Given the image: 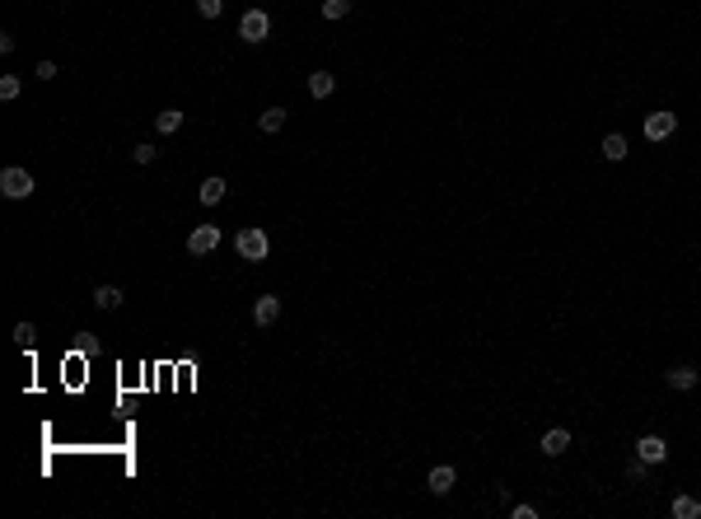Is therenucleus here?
Returning <instances> with one entry per match:
<instances>
[{"instance_id":"nucleus-1","label":"nucleus","mask_w":701,"mask_h":519,"mask_svg":"<svg viewBox=\"0 0 701 519\" xmlns=\"http://www.w3.org/2000/svg\"><path fill=\"white\" fill-rule=\"evenodd\" d=\"M234 248H239V258H244V262H267V253H271V239L262 234L257 225H244L239 234H234Z\"/></svg>"},{"instance_id":"nucleus-2","label":"nucleus","mask_w":701,"mask_h":519,"mask_svg":"<svg viewBox=\"0 0 701 519\" xmlns=\"http://www.w3.org/2000/svg\"><path fill=\"white\" fill-rule=\"evenodd\" d=\"M33 187H38V182H33V173H28V169H19V164H10V169L0 173V192L10 197V202H28V197H33Z\"/></svg>"},{"instance_id":"nucleus-3","label":"nucleus","mask_w":701,"mask_h":519,"mask_svg":"<svg viewBox=\"0 0 701 519\" xmlns=\"http://www.w3.org/2000/svg\"><path fill=\"white\" fill-rule=\"evenodd\" d=\"M239 38H244V43H253V47H262L271 38V14L267 10H244V19H239Z\"/></svg>"},{"instance_id":"nucleus-4","label":"nucleus","mask_w":701,"mask_h":519,"mask_svg":"<svg viewBox=\"0 0 701 519\" xmlns=\"http://www.w3.org/2000/svg\"><path fill=\"white\" fill-rule=\"evenodd\" d=\"M215 248H220V229H215V225H197L188 234V253H192V258H211Z\"/></svg>"},{"instance_id":"nucleus-5","label":"nucleus","mask_w":701,"mask_h":519,"mask_svg":"<svg viewBox=\"0 0 701 519\" xmlns=\"http://www.w3.org/2000/svg\"><path fill=\"white\" fill-rule=\"evenodd\" d=\"M454 482H458V468H454V463H435L430 473H425V486H430L435 496H449Z\"/></svg>"},{"instance_id":"nucleus-6","label":"nucleus","mask_w":701,"mask_h":519,"mask_svg":"<svg viewBox=\"0 0 701 519\" xmlns=\"http://www.w3.org/2000/svg\"><path fill=\"white\" fill-rule=\"evenodd\" d=\"M636 459H646L650 468H655V463H668V444H664V435H641V440H636Z\"/></svg>"},{"instance_id":"nucleus-7","label":"nucleus","mask_w":701,"mask_h":519,"mask_svg":"<svg viewBox=\"0 0 701 519\" xmlns=\"http://www.w3.org/2000/svg\"><path fill=\"white\" fill-rule=\"evenodd\" d=\"M678 131V113H650L646 117V141H668Z\"/></svg>"},{"instance_id":"nucleus-8","label":"nucleus","mask_w":701,"mask_h":519,"mask_svg":"<svg viewBox=\"0 0 701 519\" xmlns=\"http://www.w3.org/2000/svg\"><path fill=\"white\" fill-rule=\"evenodd\" d=\"M664 384L678 388V393H692V388L701 384V370H697V365H673V370L664 374Z\"/></svg>"},{"instance_id":"nucleus-9","label":"nucleus","mask_w":701,"mask_h":519,"mask_svg":"<svg viewBox=\"0 0 701 519\" xmlns=\"http://www.w3.org/2000/svg\"><path fill=\"white\" fill-rule=\"evenodd\" d=\"M276 318H281V300H276V295H257V300H253V323L257 327H271Z\"/></svg>"},{"instance_id":"nucleus-10","label":"nucleus","mask_w":701,"mask_h":519,"mask_svg":"<svg viewBox=\"0 0 701 519\" xmlns=\"http://www.w3.org/2000/svg\"><path fill=\"white\" fill-rule=\"evenodd\" d=\"M538 449H543L547 459H557V454H566V449H570V430H566V426H552V430L543 435V440H538Z\"/></svg>"},{"instance_id":"nucleus-11","label":"nucleus","mask_w":701,"mask_h":519,"mask_svg":"<svg viewBox=\"0 0 701 519\" xmlns=\"http://www.w3.org/2000/svg\"><path fill=\"white\" fill-rule=\"evenodd\" d=\"M224 192H229V182L215 173V178H206V182L197 187V202H201V206H220V202H224Z\"/></svg>"},{"instance_id":"nucleus-12","label":"nucleus","mask_w":701,"mask_h":519,"mask_svg":"<svg viewBox=\"0 0 701 519\" xmlns=\"http://www.w3.org/2000/svg\"><path fill=\"white\" fill-rule=\"evenodd\" d=\"M286 108H281V103H271V108H262V117H257V131H267V136H276L281 126H286Z\"/></svg>"},{"instance_id":"nucleus-13","label":"nucleus","mask_w":701,"mask_h":519,"mask_svg":"<svg viewBox=\"0 0 701 519\" xmlns=\"http://www.w3.org/2000/svg\"><path fill=\"white\" fill-rule=\"evenodd\" d=\"M122 285H94V305L99 309H122Z\"/></svg>"},{"instance_id":"nucleus-14","label":"nucleus","mask_w":701,"mask_h":519,"mask_svg":"<svg viewBox=\"0 0 701 519\" xmlns=\"http://www.w3.org/2000/svg\"><path fill=\"white\" fill-rule=\"evenodd\" d=\"M155 131H159V136H178V131H183V113H178V108H164V113H155Z\"/></svg>"},{"instance_id":"nucleus-15","label":"nucleus","mask_w":701,"mask_h":519,"mask_svg":"<svg viewBox=\"0 0 701 519\" xmlns=\"http://www.w3.org/2000/svg\"><path fill=\"white\" fill-rule=\"evenodd\" d=\"M626 150H631V146H626V136H617V131L603 136V159H608V164H622Z\"/></svg>"},{"instance_id":"nucleus-16","label":"nucleus","mask_w":701,"mask_h":519,"mask_svg":"<svg viewBox=\"0 0 701 519\" xmlns=\"http://www.w3.org/2000/svg\"><path fill=\"white\" fill-rule=\"evenodd\" d=\"M332 89H337V75H327V70H313L309 75V94L313 99H332Z\"/></svg>"},{"instance_id":"nucleus-17","label":"nucleus","mask_w":701,"mask_h":519,"mask_svg":"<svg viewBox=\"0 0 701 519\" xmlns=\"http://www.w3.org/2000/svg\"><path fill=\"white\" fill-rule=\"evenodd\" d=\"M673 519H701V501L697 496H678L673 501Z\"/></svg>"},{"instance_id":"nucleus-18","label":"nucleus","mask_w":701,"mask_h":519,"mask_svg":"<svg viewBox=\"0 0 701 519\" xmlns=\"http://www.w3.org/2000/svg\"><path fill=\"white\" fill-rule=\"evenodd\" d=\"M19 94H23V80H19V75H0V99L14 103Z\"/></svg>"},{"instance_id":"nucleus-19","label":"nucleus","mask_w":701,"mask_h":519,"mask_svg":"<svg viewBox=\"0 0 701 519\" xmlns=\"http://www.w3.org/2000/svg\"><path fill=\"white\" fill-rule=\"evenodd\" d=\"M351 14V0H323V19H346Z\"/></svg>"},{"instance_id":"nucleus-20","label":"nucleus","mask_w":701,"mask_h":519,"mask_svg":"<svg viewBox=\"0 0 701 519\" xmlns=\"http://www.w3.org/2000/svg\"><path fill=\"white\" fill-rule=\"evenodd\" d=\"M197 14H201V19H220V14H224V0H197Z\"/></svg>"},{"instance_id":"nucleus-21","label":"nucleus","mask_w":701,"mask_h":519,"mask_svg":"<svg viewBox=\"0 0 701 519\" xmlns=\"http://www.w3.org/2000/svg\"><path fill=\"white\" fill-rule=\"evenodd\" d=\"M33 337H38V327H33V323H14V342H19L23 351L33 346Z\"/></svg>"},{"instance_id":"nucleus-22","label":"nucleus","mask_w":701,"mask_h":519,"mask_svg":"<svg viewBox=\"0 0 701 519\" xmlns=\"http://www.w3.org/2000/svg\"><path fill=\"white\" fill-rule=\"evenodd\" d=\"M155 155H159V150L150 146V141H141V146L131 150V159H136V164H155Z\"/></svg>"},{"instance_id":"nucleus-23","label":"nucleus","mask_w":701,"mask_h":519,"mask_svg":"<svg viewBox=\"0 0 701 519\" xmlns=\"http://www.w3.org/2000/svg\"><path fill=\"white\" fill-rule=\"evenodd\" d=\"M646 473H650L646 459H631V463H626V477H631V482H646Z\"/></svg>"},{"instance_id":"nucleus-24","label":"nucleus","mask_w":701,"mask_h":519,"mask_svg":"<svg viewBox=\"0 0 701 519\" xmlns=\"http://www.w3.org/2000/svg\"><path fill=\"white\" fill-rule=\"evenodd\" d=\"M33 80H56V61H38V70H33Z\"/></svg>"},{"instance_id":"nucleus-25","label":"nucleus","mask_w":701,"mask_h":519,"mask_svg":"<svg viewBox=\"0 0 701 519\" xmlns=\"http://www.w3.org/2000/svg\"><path fill=\"white\" fill-rule=\"evenodd\" d=\"M510 515L514 519H538V506H523V501H519V506H510Z\"/></svg>"}]
</instances>
